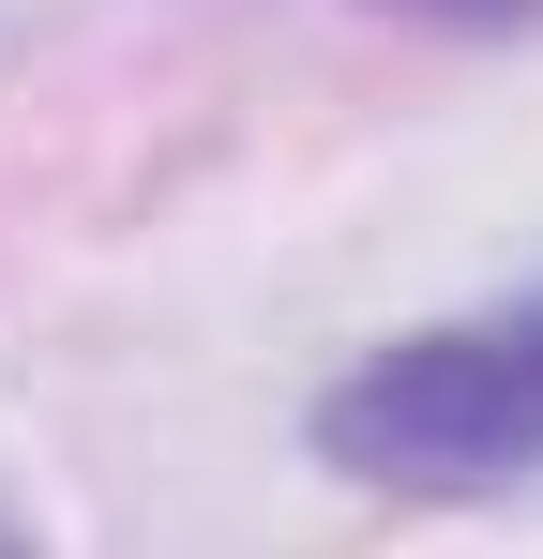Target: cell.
I'll list each match as a JSON object with an SVG mask.
<instances>
[{
    "label": "cell",
    "instance_id": "obj_1",
    "mask_svg": "<svg viewBox=\"0 0 543 559\" xmlns=\"http://www.w3.org/2000/svg\"><path fill=\"white\" fill-rule=\"evenodd\" d=\"M317 454L393 499H498L543 468V287L438 333H393L317 393Z\"/></svg>",
    "mask_w": 543,
    "mask_h": 559
},
{
    "label": "cell",
    "instance_id": "obj_2",
    "mask_svg": "<svg viewBox=\"0 0 543 559\" xmlns=\"http://www.w3.org/2000/svg\"><path fill=\"white\" fill-rule=\"evenodd\" d=\"M408 15H529V0H408Z\"/></svg>",
    "mask_w": 543,
    "mask_h": 559
},
{
    "label": "cell",
    "instance_id": "obj_3",
    "mask_svg": "<svg viewBox=\"0 0 543 559\" xmlns=\"http://www.w3.org/2000/svg\"><path fill=\"white\" fill-rule=\"evenodd\" d=\"M0 559H31V545H15V530H0Z\"/></svg>",
    "mask_w": 543,
    "mask_h": 559
}]
</instances>
